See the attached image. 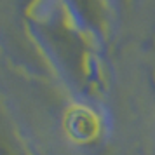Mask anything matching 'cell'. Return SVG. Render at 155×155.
Returning a JSON list of instances; mask_svg holds the SVG:
<instances>
[{"mask_svg": "<svg viewBox=\"0 0 155 155\" xmlns=\"http://www.w3.org/2000/svg\"><path fill=\"white\" fill-rule=\"evenodd\" d=\"M73 2H75L78 14L82 16V19L91 28L98 30V31L105 28L106 11H105L103 0H73Z\"/></svg>", "mask_w": 155, "mask_h": 155, "instance_id": "1", "label": "cell"}, {"mask_svg": "<svg viewBox=\"0 0 155 155\" xmlns=\"http://www.w3.org/2000/svg\"><path fill=\"white\" fill-rule=\"evenodd\" d=\"M129 2H131V0H120V4H122V5H127Z\"/></svg>", "mask_w": 155, "mask_h": 155, "instance_id": "2", "label": "cell"}, {"mask_svg": "<svg viewBox=\"0 0 155 155\" xmlns=\"http://www.w3.org/2000/svg\"><path fill=\"white\" fill-rule=\"evenodd\" d=\"M153 85H155V78H153Z\"/></svg>", "mask_w": 155, "mask_h": 155, "instance_id": "3", "label": "cell"}]
</instances>
